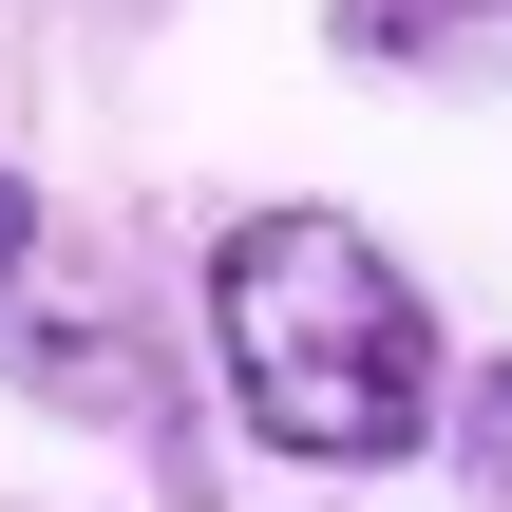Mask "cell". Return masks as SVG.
<instances>
[{
    "instance_id": "obj_1",
    "label": "cell",
    "mask_w": 512,
    "mask_h": 512,
    "mask_svg": "<svg viewBox=\"0 0 512 512\" xmlns=\"http://www.w3.org/2000/svg\"><path fill=\"white\" fill-rule=\"evenodd\" d=\"M209 380H228L247 456H285V475H399L456 418L437 304L361 209H228L209 228Z\"/></svg>"
},
{
    "instance_id": "obj_3",
    "label": "cell",
    "mask_w": 512,
    "mask_h": 512,
    "mask_svg": "<svg viewBox=\"0 0 512 512\" xmlns=\"http://www.w3.org/2000/svg\"><path fill=\"white\" fill-rule=\"evenodd\" d=\"M456 475H475V512H512V342L456 380Z\"/></svg>"
},
{
    "instance_id": "obj_2",
    "label": "cell",
    "mask_w": 512,
    "mask_h": 512,
    "mask_svg": "<svg viewBox=\"0 0 512 512\" xmlns=\"http://www.w3.org/2000/svg\"><path fill=\"white\" fill-rule=\"evenodd\" d=\"M323 38H342L361 76H418V57H475V38H512V0H323Z\"/></svg>"
},
{
    "instance_id": "obj_4",
    "label": "cell",
    "mask_w": 512,
    "mask_h": 512,
    "mask_svg": "<svg viewBox=\"0 0 512 512\" xmlns=\"http://www.w3.org/2000/svg\"><path fill=\"white\" fill-rule=\"evenodd\" d=\"M38 266H57V209H38V190L0 171V323H19V285H38Z\"/></svg>"
}]
</instances>
